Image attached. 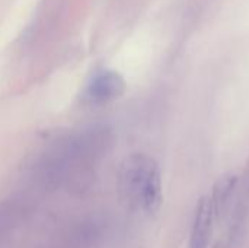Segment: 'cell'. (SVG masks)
Segmentation results:
<instances>
[{"label": "cell", "mask_w": 249, "mask_h": 248, "mask_svg": "<svg viewBox=\"0 0 249 248\" xmlns=\"http://www.w3.org/2000/svg\"><path fill=\"white\" fill-rule=\"evenodd\" d=\"M120 186L125 200L142 212L153 213L162 205L160 170L156 161L144 153L131 155L124 161Z\"/></svg>", "instance_id": "cell-1"}, {"label": "cell", "mask_w": 249, "mask_h": 248, "mask_svg": "<svg viewBox=\"0 0 249 248\" xmlns=\"http://www.w3.org/2000/svg\"><path fill=\"white\" fill-rule=\"evenodd\" d=\"M125 91L123 76L114 70H102L96 73L85 89V99L89 104L101 105L120 98Z\"/></svg>", "instance_id": "cell-2"}, {"label": "cell", "mask_w": 249, "mask_h": 248, "mask_svg": "<svg viewBox=\"0 0 249 248\" xmlns=\"http://www.w3.org/2000/svg\"><path fill=\"white\" fill-rule=\"evenodd\" d=\"M213 208L209 196H204L198 200L194 215V222L191 228L188 248H209L213 232Z\"/></svg>", "instance_id": "cell-3"}, {"label": "cell", "mask_w": 249, "mask_h": 248, "mask_svg": "<svg viewBox=\"0 0 249 248\" xmlns=\"http://www.w3.org/2000/svg\"><path fill=\"white\" fill-rule=\"evenodd\" d=\"M238 178L235 175H226L222 180L217 181V184L213 189V194L209 196L213 208L214 219H222L229 209V205L232 202L235 187H236Z\"/></svg>", "instance_id": "cell-4"}]
</instances>
